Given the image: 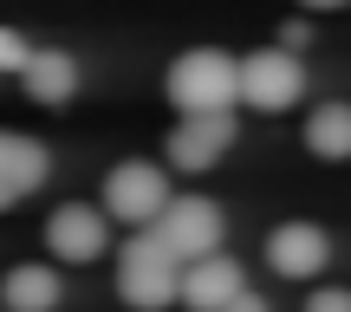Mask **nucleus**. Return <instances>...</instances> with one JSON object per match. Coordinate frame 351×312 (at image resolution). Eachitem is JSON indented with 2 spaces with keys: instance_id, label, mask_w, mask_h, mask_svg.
<instances>
[{
  "instance_id": "obj_1",
  "label": "nucleus",
  "mask_w": 351,
  "mask_h": 312,
  "mask_svg": "<svg viewBox=\"0 0 351 312\" xmlns=\"http://www.w3.org/2000/svg\"><path fill=\"white\" fill-rule=\"evenodd\" d=\"M163 91H169L176 117H228L241 104V59H228L215 46H189L169 65Z\"/></svg>"
},
{
  "instance_id": "obj_2",
  "label": "nucleus",
  "mask_w": 351,
  "mask_h": 312,
  "mask_svg": "<svg viewBox=\"0 0 351 312\" xmlns=\"http://www.w3.org/2000/svg\"><path fill=\"white\" fill-rule=\"evenodd\" d=\"M117 293H124L137 312H163L182 300V261L156 228H137V235L117 248Z\"/></svg>"
},
{
  "instance_id": "obj_3",
  "label": "nucleus",
  "mask_w": 351,
  "mask_h": 312,
  "mask_svg": "<svg viewBox=\"0 0 351 312\" xmlns=\"http://www.w3.org/2000/svg\"><path fill=\"white\" fill-rule=\"evenodd\" d=\"M306 98V65L287 46H261L241 59V104L254 111H293Z\"/></svg>"
},
{
  "instance_id": "obj_4",
  "label": "nucleus",
  "mask_w": 351,
  "mask_h": 312,
  "mask_svg": "<svg viewBox=\"0 0 351 312\" xmlns=\"http://www.w3.org/2000/svg\"><path fill=\"white\" fill-rule=\"evenodd\" d=\"M104 208H111V221H124L130 235L137 228H156L169 208V182L156 163H117L111 176H104Z\"/></svg>"
},
{
  "instance_id": "obj_5",
  "label": "nucleus",
  "mask_w": 351,
  "mask_h": 312,
  "mask_svg": "<svg viewBox=\"0 0 351 312\" xmlns=\"http://www.w3.org/2000/svg\"><path fill=\"white\" fill-rule=\"evenodd\" d=\"M156 235L176 248V261H208V254H221V235H228V215L215 208L208 195H169L163 221H156Z\"/></svg>"
},
{
  "instance_id": "obj_6",
  "label": "nucleus",
  "mask_w": 351,
  "mask_h": 312,
  "mask_svg": "<svg viewBox=\"0 0 351 312\" xmlns=\"http://www.w3.org/2000/svg\"><path fill=\"white\" fill-rule=\"evenodd\" d=\"M104 241H111V221H104V208H91V202H65V208L46 215V254L52 261L85 267V261L104 254Z\"/></svg>"
},
{
  "instance_id": "obj_7",
  "label": "nucleus",
  "mask_w": 351,
  "mask_h": 312,
  "mask_svg": "<svg viewBox=\"0 0 351 312\" xmlns=\"http://www.w3.org/2000/svg\"><path fill=\"white\" fill-rule=\"evenodd\" d=\"M267 261H274L280 280H313V274H326V261H332V235L319 221H280L274 235H267Z\"/></svg>"
},
{
  "instance_id": "obj_8",
  "label": "nucleus",
  "mask_w": 351,
  "mask_h": 312,
  "mask_svg": "<svg viewBox=\"0 0 351 312\" xmlns=\"http://www.w3.org/2000/svg\"><path fill=\"white\" fill-rule=\"evenodd\" d=\"M228 143H234V111L228 117H176V130H169V163L176 169H189V176H202V169H215V163L228 156Z\"/></svg>"
},
{
  "instance_id": "obj_9",
  "label": "nucleus",
  "mask_w": 351,
  "mask_h": 312,
  "mask_svg": "<svg viewBox=\"0 0 351 312\" xmlns=\"http://www.w3.org/2000/svg\"><path fill=\"white\" fill-rule=\"evenodd\" d=\"M241 293H247V274H241L234 254H208V261L182 267V306L189 312H228Z\"/></svg>"
},
{
  "instance_id": "obj_10",
  "label": "nucleus",
  "mask_w": 351,
  "mask_h": 312,
  "mask_svg": "<svg viewBox=\"0 0 351 312\" xmlns=\"http://www.w3.org/2000/svg\"><path fill=\"white\" fill-rule=\"evenodd\" d=\"M52 156L39 137H20V130H0V208H13V202H26L39 182H46Z\"/></svg>"
},
{
  "instance_id": "obj_11",
  "label": "nucleus",
  "mask_w": 351,
  "mask_h": 312,
  "mask_svg": "<svg viewBox=\"0 0 351 312\" xmlns=\"http://www.w3.org/2000/svg\"><path fill=\"white\" fill-rule=\"evenodd\" d=\"M20 85H26V98H33V104L59 111V104H72V91H78V59H72V52H59V46H33Z\"/></svg>"
},
{
  "instance_id": "obj_12",
  "label": "nucleus",
  "mask_w": 351,
  "mask_h": 312,
  "mask_svg": "<svg viewBox=\"0 0 351 312\" xmlns=\"http://www.w3.org/2000/svg\"><path fill=\"white\" fill-rule=\"evenodd\" d=\"M0 312H59V267L26 261L0 280Z\"/></svg>"
},
{
  "instance_id": "obj_13",
  "label": "nucleus",
  "mask_w": 351,
  "mask_h": 312,
  "mask_svg": "<svg viewBox=\"0 0 351 312\" xmlns=\"http://www.w3.org/2000/svg\"><path fill=\"white\" fill-rule=\"evenodd\" d=\"M306 150L326 156V163H345L351 156V104L345 98L313 104V117H306Z\"/></svg>"
},
{
  "instance_id": "obj_14",
  "label": "nucleus",
  "mask_w": 351,
  "mask_h": 312,
  "mask_svg": "<svg viewBox=\"0 0 351 312\" xmlns=\"http://www.w3.org/2000/svg\"><path fill=\"white\" fill-rule=\"evenodd\" d=\"M26 59H33V46L13 26H0V72H26Z\"/></svg>"
},
{
  "instance_id": "obj_15",
  "label": "nucleus",
  "mask_w": 351,
  "mask_h": 312,
  "mask_svg": "<svg viewBox=\"0 0 351 312\" xmlns=\"http://www.w3.org/2000/svg\"><path fill=\"white\" fill-rule=\"evenodd\" d=\"M306 312H351V293L345 287H319L313 300H306Z\"/></svg>"
},
{
  "instance_id": "obj_16",
  "label": "nucleus",
  "mask_w": 351,
  "mask_h": 312,
  "mask_svg": "<svg viewBox=\"0 0 351 312\" xmlns=\"http://www.w3.org/2000/svg\"><path fill=\"white\" fill-rule=\"evenodd\" d=\"M228 312H267V300H261V293H241V300L228 306Z\"/></svg>"
},
{
  "instance_id": "obj_17",
  "label": "nucleus",
  "mask_w": 351,
  "mask_h": 312,
  "mask_svg": "<svg viewBox=\"0 0 351 312\" xmlns=\"http://www.w3.org/2000/svg\"><path fill=\"white\" fill-rule=\"evenodd\" d=\"M300 7H313V13H319V7H345V0H300Z\"/></svg>"
}]
</instances>
